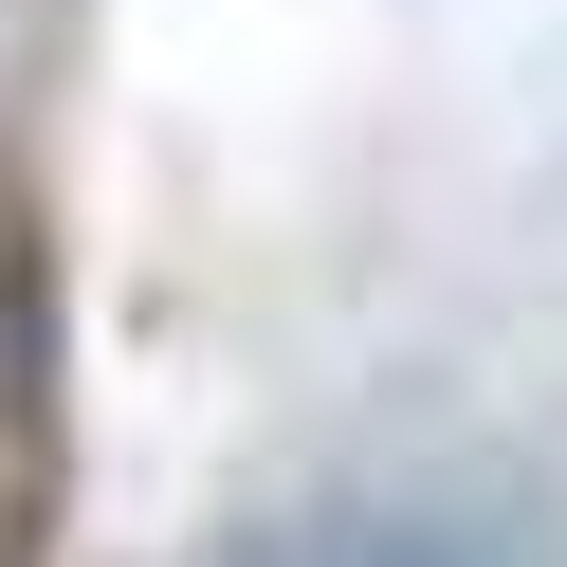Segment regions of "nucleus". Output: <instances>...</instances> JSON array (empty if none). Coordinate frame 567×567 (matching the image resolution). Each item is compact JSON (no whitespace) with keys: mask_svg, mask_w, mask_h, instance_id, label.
<instances>
[{"mask_svg":"<svg viewBox=\"0 0 567 567\" xmlns=\"http://www.w3.org/2000/svg\"><path fill=\"white\" fill-rule=\"evenodd\" d=\"M55 530H74V293L38 220H0V567H55Z\"/></svg>","mask_w":567,"mask_h":567,"instance_id":"f257e3e1","label":"nucleus"},{"mask_svg":"<svg viewBox=\"0 0 567 567\" xmlns=\"http://www.w3.org/2000/svg\"><path fill=\"white\" fill-rule=\"evenodd\" d=\"M403 567H476V549H403Z\"/></svg>","mask_w":567,"mask_h":567,"instance_id":"f03ea898","label":"nucleus"}]
</instances>
